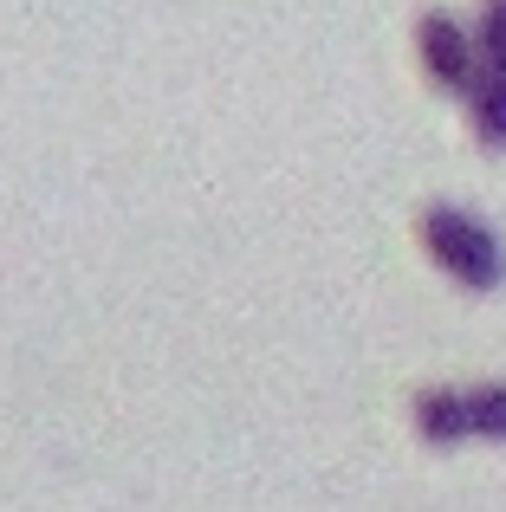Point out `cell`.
I'll list each match as a JSON object with an SVG mask.
<instances>
[{
	"label": "cell",
	"mask_w": 506,
	"mask_h": 512,
	"mask_svg": "<svg viewBox=\"0 0 506 512\" xmlns=\"http://www.w3.org/2000/svg\"><path fill=\"white\" fill-rule=\"evenodd\" d=\"M416 240L429 247V260L442 266L455 286H468V292H494L500 279H506L500 234L481 221V214L455 208V201H429V208L416 214Z\"/></svg>",
	"instance_id": "cell-1"
},
{
	"label": "cell",
	"mask_w": 506,
	"mask_h": 512,
	"mask_svg": "<svg viewBox=\"0 0 506 512\" xmlns=\"http://www.w3.org/2000/svg\"><path fill=\"white\" fill-rule=\"evenodd\" d=\"M409 422L429 448L461 441H506V383H435L409 402Z\"/></svg>",
	"instance_id": "cell-2"
},
{
	"label": "cell",
	"mask_w": 506,
	"mask_h": 512,
	"mask_svg": "<svg viewBox=\"0 0 506 512\" xmlns=\"http://www.w3.org/2000/svg\"><path fill=\"white\" fill-rule=\"evenodd\" d=\"M416 59H422V72H429V85L461 91V98H468L474 78H481L474 26H461L455 13H422V20H416Z\"/></svg>",
	"instance_id": "cell-3"
},
{
	"label": "cell",
	"mask_w": 506,
	"mask_h": 512,
	"mask_svg": "<svg viewBox=\"0 0 506 512\" xmlns=\"http://www.w3.org/2000/svg\"><path fill=\"white\" fill-rule=\"evenodd\" d=\"M468 130H474L481 150H506V72H487L481 65V78L468 91Z\"/></svg>",
	"instance_id": "cell-4"
},
{
	"label": "cell",
	"mask_w": 506,
	"mask_h": 512,
	"mask_svg": "<svg viewBox=\"0 0 506 512\" xmlns=\"http://www.w3.org/2000/svg\"><path fill=\"white\" fill-rule=\"evenodd\" d=\"M474 46H481V65H487V72H506V0H481Z\"/></svg>",
	"instance_id": "cell-5"
}]
</instances>
